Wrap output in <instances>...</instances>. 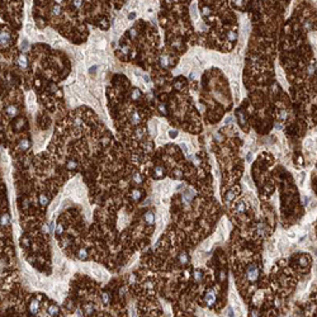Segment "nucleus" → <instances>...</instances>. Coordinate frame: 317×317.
Returning <instances> with one entry per match:
<instances>
[{
  "mask_svg": "<svg viewBox=\"0 0 317 317\" xmlns=\"http://www.w3.org/2000/svg\"><path fill=\"white\" fill-rule=\"evenodd\" d=\"M5 113L8 114V116H15V113H17V108H15L14 105H9V107L5 109Z\"/></svg>",
  "mask_w": 317,
  "mask_h": 317,
  "instance_id": "obj_13",
  "label": "nucleus"
},
{
  "mask_svg": "<svg viewBox=\"0 0 317 317\" xmlns=\"http://www.w3.org/2000/svg\"><path fill=\"white\" fill-rule=\"evenodd\" d=\"M178 260H179L180 265H185L188 261H189V256H188L187 252H180V255L178 256Z\"/></svg>",
  "mask_w": 317,
  "mask_h": 317,
  "instance_id": "obj_7",
  "label": "nucleus"
},
{
  "mask_svg": "<svg viewBox=\"0 0 317 317\" xmlns=\"http://www.w3.org/2000/svg\"><path fill=\"white\" fill-rule=\"evenodd\" d=\"M141 197H142V193L140 190H133V193H132V198H133V200H138Z\"/></svg>",
  "mask_w": 317,
  "mask_h": 317,
  "instance_id": "obj_15",
  "label": "nucleus"
},
{
  "mask_svg": "<svg viewBox=\"0 0 317 317\" xmlns=\"http://www.w3.org/2000/svg\"><path fill=\"white\" fill-rule=\"evenodd\" d=\"M102 301H103L104 305H108V303H109V301H110V295H109V293H108V292H104V293L102 294Z\"/></svg>",
  "mask_w": 317,
  "mask_h": 317,
  "instance_id": "obj_14",
  "label": "nucleus"
},
{
  "mask_svg": "<svg viewBox=\"0 0 317 317\" xmlns=\"http://www.w3.org/2000/svg\"><path fill=\"white\" fill-rule=\"evenodd\" d=\"M162 174H164V171H162V169L161 168H156L155 169V175H156V178H161L162 176Z\"/></svg>",
  "mask_w": 317,
  "mask_h": 317,
  "instance_id": "obj_18",
  "label": "nucleus"
},
{
  "mask_svg": "<svg viewBox=\"0 0 317 317\" xmlns=\"http://www.w3.org/2000/svg\"><path fill=\"white\" fill-rule=\"evenodd\" d=\"M315 144H316V141L313 140V138H307V140L305 141V148L307 150V151H313V150H315Z\"/></svg>",
  "mask_w": 317,
  "mask_h": 317,
  "instance_id": "obj_6",
  "label": "nucleus"
},
{
  "mask_svg": "<svg viewBox=\"0 0 317 317\" xmlns=\"http://www.w3.org/2000/svg\"><path fill=\"white\" fill-rule=\"evenodd\" d=\"M47 312L50 313L51 316H55V315H58V312H60V311H58V307H57V306L53 305V306H50V307L47 308Z\"/></svg>",
  "mask_w": 317,
  "mask_h": 317,
  "instance_id": "obj_11",
  "label": "nucleus"
},
{
  "mask_svg": "<svg viewBox=\"0 0 317 317\" xmlns=\"http://www.w3.org/2000/svg\"><path fill=\"white\" fill-rule=\"evenodd\" d=\"M75 166H76L75 161H69V162H67V168H69V169H75Z\"/></svg>",
  "mask_w": 317,
  "mask_h": 317,
  "instance_id": "obj_19",
  "label": "nucleus"
},
{
  "mask_svg": "<svg viewBox=\"0 0 317 317\" xmlns=\"http://www.w3.org/2000/svg\"><path fill=\"white\" fill-rule=\"evenodd\" d=\"M9 225V216L3 214L1 216V226H8Z\"/></svg>",
  "mask_w": 317,
  "mask_h": 317,
  "instance_id": "obj_16",
  "label": "nucleus"
},
{
  "mask_svg": "<svg viewBox=\"0 0 317 317\" xmlns=\"http://www.w3.org/2000/svg\"><path fill=\"white\" fill-rule=\"evenodd\" d=\"M145 219H146V222H147L148 225H152L155 222V216L154 213H152L151 211H148V212H146V214H145Z\"/></svg>",
  "mask_w": 317,
  "mask_h": 317,
  "instance_id": "obj_8",
  "label": "nucleus"
},
{
  "mask_svg": "<svg viewBox=\"0 0 317 317\" xmlns=\"http://www.w3.org/2000/svg\"><path fill=\"white\" fill-rule=\"evenodd\" d=\"M169 135H170V137H171V138H175L176 136H178V132L176 131H170Z\"/></svg>",
  "mask_w": 317,
  "mask_h": 317,
  "instance_id": "obj_22",
  "label": "nucleus"
},
{
  "mask_svg": "<svg viewBox=\"0 0 317 317\" xmlns=\"http://www.w3.org/2000/svg\"><path fill=\"white\" fill-rule=\"evenodd\" d=\"M246 278H247V280L251 282V283L257 280V278H259V268H257L255 264H252V265H250L247 268Z\"/></svg>",
  "mask_w": 317,
  "mask_h": 317,
  "instance_id": "obj_2",
  "label": "nucleus"
},
{
  "mask_svg": "<svg viewBox=\"0 0 317 317\" xmlns=\"http://www.w3.org/2000/svg\"><path fill=\"white\" fill-rule=\"evenodd\" d=\"M27 48H28V42H27V40H24L22 42V50H27Z\"/></svg>",
  "mask_w": 317,
  "mask_h": 317,
  "instance_id": "obj_21",
  "label": "nucleus"
},
{
  "mask_svg": "<svg viewBox=\"0 0 317 317\" xmlns=\"http://www.w3.org/2000/svg\"><path fill=\"white\" fill-rule=\"evenodd\" d=\"M231 121H232V118H231V117H228V118H226V119H225V123H230V122H231Z\"/></svg>",
  "mask_w": 317,
  "mask_h": 317,
  "instance_id": "obj_24",
  "label": "nucleus"
},
{
  "mask_svg": "<svg viewBox=\"0 0 317 317\" xmlns=\"http://www.w3.org/2000/svg\"><path fill=\"white\" fill-rule=\"evenodd\" d=\"M235 211L236 213H242V212L246 211V205L243 202H239L237 204H235Z\"/></svg>",
  "mask_w": 317,
  "mask_h": 317,
  "instance_id": "obj_9",
  "label": "nucleus"
},
{
  "mask_svg": "<svg viewBox=\"0 0 317 317\" xmlns=\"http://www.w3.org/2000/svg\"><path fill=\"white\" fill-rule=\"evenodd\" d=\"M182 147H183V150H184V151H185V152L188 151V147H187V146H185V145H184V144L182 145Z\"/></svg>",
  "mask_w": 317,
  "mask_h": 317,
  "instance_id": "obj_25",
  "label": "nucleus"
},
{
  "mask_svg": "<svg viewBox=\"0 0 317 317\" xmlns=\"http://www.w3.org/2000/svg\"><path fill=\"white\" fill-rule=\"evenodd\" d=\"M9 43H10V34L9 32L4 31V32H1V46L6 47Z\"/></svg>",
  "mask_w": 317,
  "mask_h": 317,
  "instance_id": "obj_4",
  "label": "nucleus"
},
{
  "mask_svg": "<svg viewBox=\"0 0 317 317\" xmlns=\"http://www.w3.org/2000/svg\"><path fill=\"white\" fill-rule=\"evenodd\" d=\"M316 131H317V128H316Z\"/></svg>",
  "mask_w": 317,
  "mask_h": 317,
  "instance_id": "obj_26",
  "label": "nucleus"
},
{
  "mask_svg": "<svg viewBox=\"0 0 317 317\" xmlns=\"http://www.w3.org/2000/svg\"><path fill=\"white\" fill-rule=\"evenodd\" d=\"M40 203L42 204V205H46V204L48 203V198H47L46 196H43V194H42V196L40 197Z\"/></svg>",
  "mask_w": 317,
  "mask_h": 317,
  "instance_id": "obj_17",
  "label": "nucleus"
},
{
  "mask_svg": "<svg viewBox=\"0 0 317 317\" xmlns=\"http://www.w3.org/2000/svg\"><path fill=\"white\" fill-rule=\"evenodd\" d=\"M202 12H203L204 15H208V14H209V9H208V8H203V9H202Z\"/></svg>",
  "mask_w": 317,
  "mask_h": 317,
  "instance_id": "obj_23",
  "label": "nucleus"
},
{
  "mask_svg": "<svg viewBox=\"0 0 317 317\" xmlns=\"http://www.w3.org/2000/svg\"><path fill=\"white\" fill-rule=\"evenodd\" d=\"M76 256H78V259H80V260H85L86 256H88V252H86L85 249H80L78 254H76Z\"/></svg>",
  "mask_w": 317,
  "mask_h": 317,
  "instance_id": "obj_10",
  "label": "nucleus"
},
{
  "mask_svg": "<svg viewBox=\"0 0 317 317\" xmlns=\"http://www.w3.org/2000/svg\"><path fill=\"white\" fill-rule=\"evenodd\" d=\"M237 190H239V188H233V189H231L228 191L227 194H226V197H225V203H230L233 198H235L236 196V193H237Z\"/></svg>",
  "mask_w": 317,
  "mask_h": 317,
  "instance_id": "obj_5",
  "label": "nucleus"
},
{
  "mask_svg": "<svg viewBox=\"0 0 317 317\" xmlns=\"http://www.w3.org/2000/svg\"><path fill=\"white\" fill-rule=\"evenodd\" d=\"M18 64H19V66L22 69H26L27 67V57L26 56H19V58H18Z\"/></svg>",
  "mask_w": 317,
  "mask_h": 317,
  "instance_id": "obj_12",
  "label": "nucleus"
},
{
  "mask_svg": "<svg viewBox=\"0 0 317 317\" xmlns=\"http://www.w3.org/2000/svg\"><path fill=\"white\" fill-rule=\"evenodd\" d=\"M132 96H133L135 99H137L138 96H140V90H138V89H135V90H133V95H132Z\"/></svg>",
  "mask_w": 317,
  "mask_h": 317,
  "instance_id": "obj_20",
  "label": "nucleus"
},
{
  "mask_svg": "<svg viewBox=\"0 0 317 317\" xmlns=\"http://www.w3.org/2000/svg\"><path fill=\"white\" fill-rule=\"evenodd\" d=\"M38 311H40V303H38L37 299H33V301L29 303V312L32 313V315H36Z\"/></svg>",
  "mask_w": 317,
  "mask_h": 317,
  "instance_id": "obj_3",
  "label": "nucleus"
},
{
  "mask_svg": "<svg viewBox=\"0 0 317 317\" xmlns=\"http://www.w3.org/2000/svg\"><path fill=\"white\" fill-rule=\"evenodd\" d=\"M203 301H204V305L208 306V307L214 306L216 305V301H217V292H216L213 288L208 289V291L205 292L204 297H203Z\"/></svg>",
  "mask_w": 317,
  "mask_h": 317,
  "instance_id": "obj_1",
  "label": "nucleus"
}]
</instances>
